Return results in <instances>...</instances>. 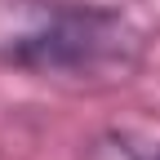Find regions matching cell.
Segmentation results:
<instances>
[{
    "label": "cell",
    "mask_w": 160,
    "mask_h": 160,
    "mask_svg": "<svg viewBox=\"0 0 160 160\" xmlns=\"http://www.w3.org/2000/svg\"><path fill=\"white\" fill-rule=\"evenodd\" d=\"M142 49V27L111 5L0 0V67L45 80H125Z\"/></svg>",
    "instance_id": "cell-1"
},
{
    "label": "cell",
    "mask_w": 160,
    "mask_h": 160,
    "mask_svg": "<svg viewBox=\"0 0 160 160\" xmlns=\"http://www.w3.org/2000/svg\"><path fill=\"white\" fill-rule=\"evenodd\" d=\"M80 160H160V138L142 129H102L85 142Z\"/></svg>",
    "instance_id": "cell-2"
}]
</instances>
